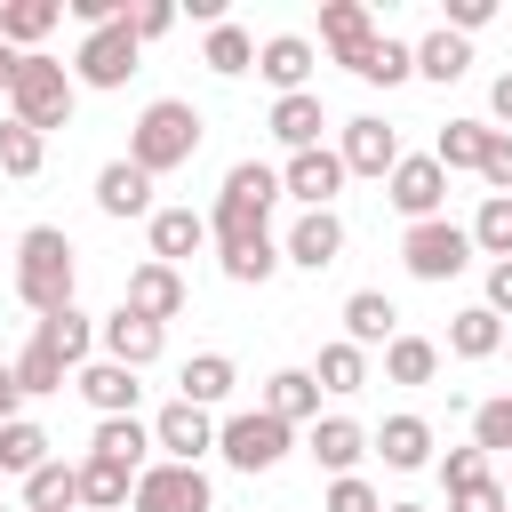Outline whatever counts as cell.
Instances as JSON below:
<instances>
[{"label":"cell","instance_id":"49","mask_svg":"<svg viewBox=\"0 0 512 512\" xmlns=\"http://www.w3.org/2000/svg\"><path fill=\"white\" fill-rule=\"evenodd\" d=\"M448 512H512V496H504V480H480V488L448 496Z\"/></svg>","mask_w":512,"mask_h":512},{"label":"cell","instance_id":"7","mask_svg":"<svg viewBox=\"0 0 512 512\" xmlns=\"http://www.w3.org/2000/svg\"><path fill=\"white\" fill-rule=\"evenodd\" d=\"M208 504H216V488L200 464H144L136 496H128V512H208Z\"/></svg>","mask_w":512,"mask_h":512},{"label":"cell","instance_id":"38","mask_svg":"<svg viewBox=\"0 0 512 512\" xmlns=\"http://www.w3.org/2000/svg\"><path fill=\"white\" fill-rule=\"evenodd\" d=\"M40 464H48V432H40L32 416H16V424H0V472H24V480H32Z\"/></svg>","mask_w":512,"mask_h":512},{"label":"cell","instance_id":"2","mask_svg":"<svg viewBox=\"0 0 512 512\" xmlns=\"http://www.w3.org/2000/svg\"><path fill=\"white\" fill-rule=\"evenodd\" d=\"M72 280H80V264H72V240L56 232V224H32L24 240H16V296H24V312H72Z\"/></svg>","mask_w":512,"mask_h":512},{"label":"cell","instance_id":"16","mask_svg":"<svg viewBox=\"0 0 512 512\" xmlns=\"http://www.w3.org/2000/svg\"><path fill=\"white\" fill-rule=\"evenodd\" d=\"M280 184L304 200V208H328L336 192H344V160L328 152V144H312V152H288V168H280Z\"/></svg>","mask_w":512,"mask_h":512},{"label":"cell","instance_id":"9","mask_svg":"<svg viewBox=\"0 0 512 512\" xmlns=\"http://www.w3.org/2000/svg\"><path fill=\"white\" fill-rule=\"evenodd\" d=\"M384 184H392V208H400L408 224H432V216H440V200H448V168H440L432 152L400 160V168H392Z\"/></svg>","mask_w":512,"mask_h":512},{"label":"cell","instance_id":"22","mask_svg":"<svg viewBox=\"0 0 512 512\" xmlns=\"http://www.w3.org/2000/svg\"><path fill=\"white\" fill-rule=\"evenodd\" d=\"M192 248H208V216H192V208H152V264H184Z\"/></svg>","mask_w":512,"mask_h":512},{"label":"cell","instance_id":"54","mask_svg":"<svg viewBox=\"0 0 512 512\" xmlns=\"http://www.w3.org/2000/svg\"><path fill=\"white\" fill-rule=\"evenodd\" d=\"M384 512H424V504H384Z\"/></svg>","mask_w":512,"mask_h":512},{"label":"cell","instance_id":"46","mask_svg":"<svg viewBox=\"0 0 512 512\" xmlns=\"http://www.w3.org/2000/svg\"><path fill=\"white\" fill-rule=\"evenodd\" d=\"M480 176H488V192H496V200H512V136H504V128H488V152H480Z\"/></svg>","mask_w":512,"mask_h":512},{"label":"cell","instance_id":"27","mask_svg":"<svg viewBox=\"0 0 512 512\" xmlns=\"http://www.w3.org/2000/svg\"><path fill=\"white\" fill-rule=\"evenodd\" d=\"M320 128H328V112H320V96H312V88L272 104V136H280L288 152H312V144H320Z\"/></svg>","mask_w":512,"mask_h":512},{"label":"cell","instance_id":"29","mask_svg":"<svg viewBox=\"0 0 512 512\" xmlns=\"http://www.w3.org/2000/svg\"><path fill=\"white\" fill-rule=\"evenodd\" d=\"M280 264H288V256H280V240H272V232H256V240H232V248H224V280H240V288H264Z\"/></svg>","mask_w":512,"mask_h":512},{"label":"cell","instance_id":"41","mask_svg":"<svg viewBox=\"0 0 512 512\" xmlns=\"http://www.w3.org/2000/svg\"><path fill=\"white\" fill-rule=\"evenodd\" d=\"M312 376H320V392H360L368 384V352L360 344H320V368Z\"/></svg>","mask_w":512,"mask_h":512},{"label":"cell","instance_id":"45","mask_svg":"<svg viewBox=\"0 0 512 512\" xmlns=\"http://www.w3.org/2000/svg\"><path fill=\"white\" fill-rule=\"evenodd\" d=\"M408 72H416V48H400V40H376V56L360 64V80H368V88H400Z\"/></svg>","mask_w":512,"mask_h":512},{"label":"cell","instance_id":"28","mask_svg":"<svg viewBox=\"0 0 512 512\" xmlns=\"http://www.w3.org/2000/svg\"><path fill=\"white\" fill-rule=\"evenodd\" d=\"M264 408H272L280 424H304V416H320V376H312V368H280V376L264 384Z\"/></svg>","mask_w":512,"mask_h":512},{"label":"cell","instance_id":"31","mask_svg":"<svg viewBox=\"0 0 512 512\" xmlns=\"http://www.w3.org/2000/svg\"><path fill=\"white\" fill-rule=\"evenodd\" d=\"M144 448H152V424H136V416H96V448H88V456H112V464L144 472Z\"/></svg>","mask_w":512,"mask_h":512},{"label":"cell","instance_id":"13","mask_svg":"<svg viewBox=\"0 0 512 512\" xmlns=\"http://www.w3.org/2000/svg\"><path fill=\"white\" fill-rule=\"evenodd\" d=\"M336 160H344V176H392L408 152H400V136H392L384 120H344V144H336Z\"/></svg>","mask_w":512,"mask_h":512},{"label":"cell","instance_id":"8","mask_svg":"<svg viewBox=\"0 0 512 512\" xmlns=\"http://www.w3.org/2000/svg\"><path fill=\"white\" fill-rule=\"evenodd\" d=\"M136 32H128V8H120V24H104V32H88L80 40V56H72V80L80 88H120L128 72H136Z\"/></svg>","mask_w":512,"mask_h":512},{"label":"cell","instance_id":"6","mask_svg":"<svg viewBox=\"0 0 512 512\" xmlns=\"http://www.w3.org/2000/svg\"><path fill=\"white\" fill-rule=\"evenodd\" d=\"M400 264H408L416 280H456V272L472 264V224H448V216L408 224V232H400Z\"/></svg>","mask_w":512,"mask_h":512},{"label":"cell","instance_id":"15","mask_svg":"<svg viewBox=\"0 0 512 512\" xmlns=\"http://www.w3.org/2000/svg\"><path fill=\"white\" fill-rule=\"evenodd\" d=\"M120 304H128V312H144V320H160V328H168V320H176V312H184V272H176V264H152V256H144V264H136V272H128V296H120Z\"/></svg>","mask_w":512,"mask_h":512},{"label":"cell","instance_id":"24","mask_svg":"<svg viewBox=\"0 0 512 512\" xmlns=\"http://www.w3.org/2000/svg\"><path fill=\"white\" fill-rule=\"evenodd\" d=\"M32 336L64 360V368H88V352H96V320L72 304V312H48V320H32Z\"/></svg>","mask_w":512,"mask_h":512},{"label":"cell","instance_id":"10","mask_svg":"<svg viewBox=\"0 0 512 512\" xmlns=\"http://www.w3.org/2000/svg\"><path fill=\"white\" fill-rule=\"evenodd\" d=\"M96 344H104V360H120V368H152V360H160V344H168V328L120 304V312H104V320H96Z\"/></svg>","mask_w":512,"mask_h":512},{"label":"cell","instance_id":"17","mask_svg":"<svg viewBox=\"0 0 512 512\" xmlns=\"http://www.w3.org/2000/svg\"><path fill=\"white\" fill-rule=\"evenodd\" d=\"M256 72H264L280 96H304V80H312V40H304V32H272V40L256 48Z\"/></svg>","mask_w":512,"mask_h":512},{"label":"cell","instance_id":"5","mask_svg":"<svg viewBox=\"0 0 512 512\" xmlns=\"http://www.w3.org/2000/svg\"><path fill=\"white\" fill-rule=\"evenodd\" d=\"M288 440H296V424H280L272 408H240V416L216 424V448H224L232 472H272L288 456Z\"/></svg>","mask_w":512,"mask_h":512},{"label":"cell","instance_id":"53","mask_svg":"<svg viewBox=\"0 0 512 512\" xmlns=\"http://www.w3.org/2000/svg\"><path fill=\"white\" fill-rule=\"evenodd\" d=\"M16 64H24V56H16V48H8V40H0V96H8V88H16Z\"/></svg>","mask_w":512,"mask_h":512},{"label":"cell","instance_id":"50","mask_svg":"<svg viewBox=\"0 0 512 512\" xmlns=\"http://www.w3.org/2000/svg\"><path fill=\"white\" fill-rule=\"evenodd\" d=\"M496 16V0H448V32H480Z\"/></svg>","mask_w":512,"mask_h":512},{"label":"cell","instance_id":"35","mask_svg":"<svg viewBox=\"0 0 512 512\" xmlns=\"http://www.w3.org/2000/svg\"><path fill=\"white\" fill-rule=\"evenodd\" d=\"M176 400H192V408L232 400V360H224V352H192V360H184V392H176Z\"/></svg>","mask_w":512,"mask_h":512},{"label":"cell","instance_id":"21","mask_svg":"<svg viewBox=\"0 0 512 512\" xmlns=\"http://www.w3.org/2000/svg\"><path fill=\"white\" fill-rule=\"evenodd\" d=\"M64 24V8L56 0H0V40L16 48V56H40V40Z\"/></svg>","mask_w":512,"mask_h":512},{"label":"cell","instance_id":"39","mask_svg":"<svg viewBox=\"0 0 512 512\" xmlns=\"http://www.w3.org/2000/svg\"><path fill=\"white\" fill-rule=\"evenodd\" d=\"M40 160H48V136L40 128H24V120H0V176H40Z\"/></svg>","mask_w":512,"mask_h":512},{"label":"cell","instance_id":"52","mask_svg":"<svg viewBox=\"0 0 512 512\" xmlns=\"http://www.w3.org/2000/svg\"><path fill=\"white\" fill-rule=\"evenodd\" d=\"M488 104H496V120H504V136H512V72H496V88H488Z\"/></svg>","mask_w":512,"mask_h":512},{"label":"cell","instance_id":"56","mask_svg":"<svg viewBox=\"0 0 512 512\" xmlns=\"http://www.w3.org/2000/svg\"><path fill=\"white\" fill-rule=\"evenodd\" d=\"M0 512H8V504H0Z\"/></svg>","mask_w":512,"mask_h":512},{"label":"cell","instance_id":"43","mask_svg":"<svg viewBox=\"0 0 512 512\" xmlns=\"http://www.w3.org/2000/svg\"><path fill=\"white\" fill-rule=\"evenodd\" d=\"M440 480H448V496H464V488L496 480V456H488V448H448V456H440Z\"/></svg>","mask_w":512,"mask_h":512},{"label":"cell","instance_id":"47","mask_svg":"<svg viewBox=\"0 0 512 512\" xmlns=\"http://www.w3.org/2000/svg\"><path fill=\"white\" fill-rule=\"evenodd\" d=\"M168 24H176V8H168V0H136V8H128V32H136V40H160Z\"/></svg>","mask_w":512,"mask_h":512},{"label":"cell","instance_id":"33","mask_svg":"<svg viewBox=\"0 0 512 512\" xmlns=\"http://www.w3.org/2000/svg\"><path fill=\"white\" fill-rule=\"evenodd\" d=\"M464 64H472L464 32H448V24H440V32H424V40H416V72H424V80H440V88H448V80H464Z\"/></svg>","mask_w":512,"mask_h":512},{"label":"cell","instance_id":"12","mask_svg":"<svg viewBox=\"0 0 512 512\" xmlns=\"http://www.w3.org/2000/svg\"><path fill=\"white\" fill-rule=\"evenodd\" d=\"M320 40H328V56H336V64H352V72H360V64L376 56V16H368L360 0H328V8H320Z\"/></svg>","mask_w":512,"mask_h":512},{"label":"cell","instance_id":"57","mask_svg":"<svg viewBox=\"0 0 512 512\" xmlns=\"http://www.w3.org/2000/svg\"><path fill=\"white\" fill-rule=\"evenodd\" d=\"M504 344H512V336H504Z\"/></svg>","mask_w":512,"mask_h":512},{"label":"cell","instance_id":"18","mask_svg":"<svg viewBox=\"0 0 512 512\" xmlns=\"http://www.w3.org/2000/svg\"><path fill=\"white\" fill-rule=\"evenodd\" d=\"M96 208L104 216H152V176L136 160H104L96 168Z\"/></svg>","mask_w":512,"mask_h":512},{"label":"cell","instance_id":"51","mask_svg":"<svg viewBox=\"0 0 512 512\" xmlns=\"http://www.w3.org/2000/svg\"><path fill=\"white\" fill-rule=\"evenodd\" d=\"M488 312L512 320V264H488Z\"/></svg>","mask_w":512,"mask_h":512},{"label":"cell","instance_id":"42","mask_svg":"<svg viewBox=\"0 0 512 512\" xmlns=\"http://www.w3.org/2000/svg\"><path fill=\"white\" fill-rule=\"evenodd\" d=\"M472 248H488L496 264H512V200H480V216H472Z\"/></svg>","mask_w":512,"mask_h":512},{"label":"cell","instance_id":"1","mask_svg":"<svg viewBox=\"0 0 512 512\" xmlns=\"http://www.w3.org/2000/svg\"><path fill=\"white\" fill-rule=\"evenodd\" d=\"M280 192H288L280 168H264V160H232V168H224V192H216V216H208V240L232 248V240L272 232V200H280Z\"/></svg>","mask_w":512,"mask_h":512},{"label":"cell","instance_id":"26","mask_svg":"<svg viewBox=\"0 0 512 512\" xmlns=\"http://www.w3.org/2000/svg\"><path fill=\"white\" fill-rule=\"evenodd\" d=\"M376 456H384L392 472H416V464H432V424H424V416H384V432H376Z\"/></svg>","mask_w":512,"mask_h":512},{"label":"cell","instance_id":"4","mask_svg":"<svg viewBox=\"0 0 512 512\" xmlns=\"http://www.w3.org/2000/svg\"><path fill=\"white\" fill-rule=\"evenodd\" d=\"M72 96H80V80L56 64V56H24L16 64V88H8V120H24V128H64L72 120Z\"/></svg>","mask_w":512,"mask_h":512},{"label":"cell","instance_id":"34","mask_svg":"<svg viewBox=\"0 0 512 512\" xmlns=\"http://www.w3.org/2000/svg\"><path fill=\"white\" fill-rule=\"evenodd\" d=\"M384 376L392 384H432L440 376V344L432 336H392L384 344Z\"/></svg>","mask_w":512,"mask_h":512},{"label":"cell","instance_id":"44","mask_svg":"<svg viewBox=\"0 0 512 512\" xmlns=\"http://www.w3.org/2000/svg\"><path fill=\"white\" fill-rule=\"evenodd\" d=\"M472 448L512 456V400H480V408H472Z\"/></svg>","mask_w":512,"mask_h":512},{"label":"cell","instance_id":"40","mask_svg":"<svg viewBox=\"0 0 512 512\" xmlns=\"http://www.w3.org/2000/svg\"><path fill=\"white\" fill-rule=\"evenodd\" d=\"M8 368H16V384H24V400H40V392H64V360H56V352H48L40 336H32V344H24V352H16Z\"/></svg>","mask_w":512,"mask_h":512},{"label":"cell","instance_id":"55","mask_svg":"<svg viewBox=\"0 0 512 512\" xmlns=\"http://www.w3.org/2000/svg\"><path fill=\"white\" fill-rule=\"evenodd\" d=\"M504 496H512V472H504Z\"/></svg>","mask_w":512,"mask_h":512},{"label":"cell","instance_id":"36","mask_svg":"<svg viewBox=\"0 0 512 512\" xmlns=\"http://www.w3.org/2000/svg\"><path fill=\"white\" fill-rule=\"evenodd\" d=\"M200 64L224 72V80H240V72H256V40H248L240 24H216V32L200 40Z\"/></svg>","mask_w":512,"mask_h":512},{"label":"cell","instance_id":"20","mask_svg":"<svg viewBox=\"0 0 512 512\" xmlns=\"http://www.w3.org/2000/svg\"><path fill=\"white\" fill-rule=\"evenodd\" d=\"M368 456V432L352 424V416H320L312 424V464L320 472H336V480H352V464Z\"/></svg>","mask_w":512,"mask_h":512},{"label":"cell","instance_id":"3","mask_svg":"<svg viewBox=\"0 0 512 512\" xmlns=\"http://www.w3.org/2000/svg\"><path fill=\"white\" fill-rule=\"evenodd\" d=\"M200 112L184 104V96H160V104H144L136 112V128H128V160L144 168V176H168V168H184L192 152H200Z\"/></svg>","mask_w":512,"mask_h":512},{"label":"cell","instance_id":"11","mask_svg":"<svg viewBox=\"0 0 512 512\" xmlns=\"http://www.w3.org/2000/svg\"><path fill=\"white\" fill-rule=\"evenodd\" d=\"M152 448H168V464H200V456L216 448V424H208V408H192V400H168V408L152 416Z\"/></svg>","mask_w":512,"mask_h":512},{"label":"cell","instance_id":"30","mask_svg":"<svg viewBox=\"0 0 512 512\" xmlns=\"http://www.w3.org/2000/svg\"><path fill=\"white\" fill-rule=\"evenodd\" d=\"M448 352H456V360H488V352H504V320H496L488 304L456 312V320H448Z\"/></svg>","mask_w":512,"mask_h":512},{"label":"cell","instance_id":"23","mask_svg":"<svg viewBox=\"0 0 512 512\" xmlns=\"http://www.w3.org/2000/svg\"><path fill=\"white\" fill-rule=\"evenodd\" d=\"M392 320H400L392 296H376V288H352V296H344V344H360V352H368V344H392V336H400Z\"/></svg>","mask_w":512,"mask_h":512},{"label":"cell","instance_id":"37","mask_svg":"<svg viewBox=\"0 0 512 512\" xmlns=\"http://www.w3.org/2000/svg\"><path fill=\"white\" fill-rule=\"evenodd\" d=\"M480 152H488V120H448L440 128V144H432V160L456 176V168H472L480 176Z\"/></svg>","mask_w":512,"mask_h":512},{"label":"cell","instance_id":"14","mask_svg":"<svg viewBox=\"0 0 512 512\" xmlns=\"http://www.w3.org/2000/svg\"><path fill=\"white\" fill-rule=\"evenodd\" d=\"M280 256H288V264H304V272H328V264L344 256V216H336V208H304V216H296V232L280 240Z\"/></svg>","mask_w":512,"mask_h":512},{"label":"cell","instance_id":"32","mask_svg":"<svg viewBox=\"0 0 512 512\" xmlns=\"http://www.w3.org/2000/svg\"><path fill=\"white\" fill-rule=\"evenodd\" d=\"M80 504V464H40L32 480H24V512H72Z\"/></svg>","mask_w":512,"mask_h":512},{"label":"cell","instance_id":"25","mask_svg":"<svg viewBox=\"0 0 512 512\" xmlns=\"http://www.w3.org/2000/svg\"><path fill=\"white\" fill-rule=\"evenodd\" d=\"M128 496H136V472H128V464L80 456V504H88V512H128Z\"/></svg>","mask_w":512,"mask_h":512},{"label":"cell","instance_id":"19","mask_svg":"<svg viewBox=\"0 0 512 512\" xmlns=\"http://www.w3.org/2000/svg\"><path fill=\"white\" fill-rule=\"evenodd\" d=\"M72 384H80V400H88L96 416H136V368H120V360H88Z\"/></svg>","mask_w":512,"mask_h":512},{"label":"cell","instance_id":"48","mask_svg":"<svg viewBox=\"0 0 512 512\" xmlns=\"http://www.w3.org/2000/svg\"><path fill=\"white\" fill-rule=\"evenodd\" d=\"M328 512H384V504H376V488L352 472V480H336V488H328Z\"/></svg>","mask_w":512,"mask_h":512}]
</instances>
